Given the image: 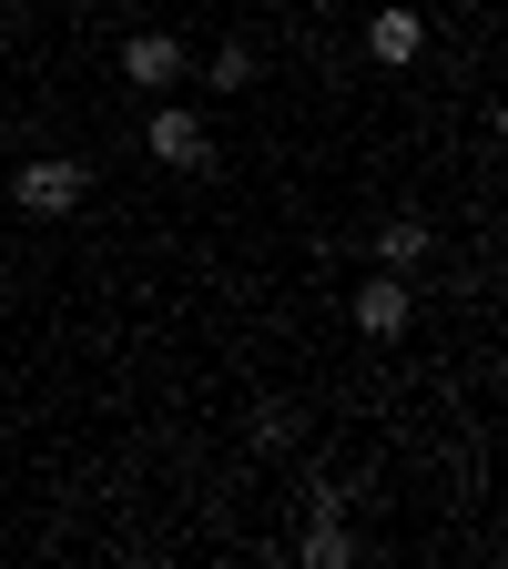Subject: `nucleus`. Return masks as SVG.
Masks as SVG:
<instances>
[{
    "instance_id": "f257e3e1",
    "label": "nucleus",
    "mask_w": 508,
    "mask_h": 569,
    "mask_svg": "<svg viewBox=\"0 0 508 569\" xmlns=\"http://www.w3.org/2000/svg\"><path fill=\"white\" fill-rule=\"evenodd\" d=\"M82 193H92V163H71V153H31V163L11 173V203H21V213H41V224L82 213Z\"/></svg>"
},
{
    "instance_id": "f03ea898",
    "label": "nucleus",
    "mask_w": 508,
    "mask_h": 569,
    "mask_svg": "<svg viewBox=\"0 0 508 569\" xmlns=\"http://www.w3.org/2000/svg\"><path fill=\"white\" fill-rule=\"evenodd\" d=\"M142 153H153L163 173H213V122L193 102H153V122H142Z\"/></svg>"
},
{
    "instance_id": "7ed1b4c3",
    "label": "nucleus",
    "mask_w": 508,
    "mask_h": 569,
    "mask_svg": "<svg viewBox=\"0 0 508 569\" xmlns=\"http://www.w3.org/2000/svg\"><path fill=\"white\" fill-rule=\"evenodd\" d=\"M417 326V296H407V274H367V284H356V336H367V346H397Z\"/></svg>"
},
{
    "instance_id": "20e7f679",
    "label": "nucleus",
    "mask_w": 508,
    "mask_h": 569,
    "mask_svg": "<svg viewBox=\"0 0 508 569\" xmlns=\"http://www.w3.org/2000/svg\"><path fill=\"white\" fill-rule=\"evenodd\" d=\"M122 82H132V92H173V82H183V41H173V31H132V41H122Z\"/></svg>"
},
{
    "instance_id": "39448f33",
    "label": "nucleus",
    "mask_w": 508,
    "mask_h": 569,
    "mask_svg": "<svg viewBox=\"0 0 508 569\" xmlns=\"http://www.w3.org/2000/svg\"><path fill=\"white\" fill-rule=\"evenodd\" d=\"M296 559H306V569H356V529H346V509H306Z\"/></svg>"
},
{
    "instance_id": "423d86ee",
    "label": "nucleus",
    "mask_w": 508,
    "mask_h": 569,
    "mask_svg": "<svg viewBox=\"0 0 508 569\" xmlns=\"http://www.w3.org/2000/svg\"><path fill=\"white\" fill-rule=\"evenodd\" d=\"M427 254H438V234H427V213H387V224H377V264H387V274H417Z\"/></svg>"
},
{
    "instance_id": "0eeeda50",
    "label": "nucleus",
    "mask_w": 508,
    "mask_h": 569,
    "mask_svg": "<svg viewBox=\"0 0 508 569\" xmlns=\"http://www.w3.org/2000/svg\"><path fill=\"white\" fill-rule=\"evenodd\" d=\"M367 51H377L387 71H407V61L427 51V11H377V21H367Z\"/></svg>"
},
{
    "instance_id": "6e6552de",
    "label": "nucleus",
    "mask_w": 508,
    "mask_h": 569,
    "mask_svg": "<svg viewBox=\"0 0 508 569\" xmlns=\"http://www.w3.org/2000/svg\"><path fill=\"white\" fill-rule=\"evenodd\" d=\"M203 82H213V92H245V82H255V51H245V41H225V51H213V71H203Z\"/></svg>"
},
{
    "instance_id": "1a4fd4ad",
    "label": "nucleus",
    "mask_w": 508,
    "mask_h": 569,
    "mask_svg": "<svg viewBox=\"0 0 508 569\" xmlns=\"http://www.w3.org/2000/svg\"><path fill=\"white\" fill-rule=\"evenodd\" d=\"M0 11H21V0H0Z\"/></svg>"
}]
</instances>
